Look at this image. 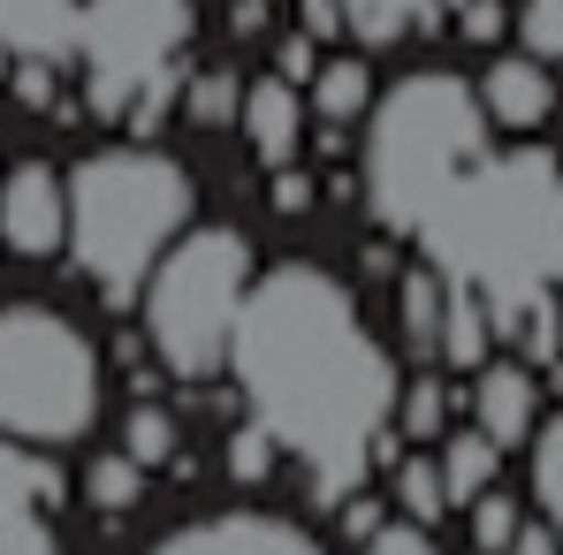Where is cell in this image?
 Returning a JSON list of instances; mask_svg holds the SVG:
<instances>
[{
  "label": "cell",
  "instance_id": "7402d4cb",
  "mask_svg": "<svg viewBox=\"0 0 563 555\" xmlns=\"http://www.w3.org/2000/svg\"><path fill=\"white\" fill-rule=\"evenodd\" d=\"M450 411H457V396H450L434 373H411V380L396 388L388 434H396V442H442V434H450Z\"/></svg>",
  "mask_w": 563,
  "mask_h": 555
},
{
  "label": "cell",
  "instance_id": "5bb4252c",
  "mask_svg": "<svg viewBox=\"0 0 563 555\" xmlns=\"http://www.w3.org/2000/svg\"><path fill=\"white\" fill-rule=\"evenodd\" d=\"M77 23H85V0H0V54H8V62L69 69Z\"/></svg>",
  "mask_w": 563,
  "mask_h": 555
},
{
  "label": "cell",
  "instance_id": "6da1fadb",
  "mask_svg": "<svg viewBox=\"0 0 563 555\" xmlns=\"http://www.w3.org/2000/svg\"><path fill=\"white\" fill-rule=\"evenodd\" d=\"M221 373L236 380L252 426L305 471V495L320 510L366 487L374 464H396L388 419H396L404 366L328 267L282 259L252 275Z\"/></svg>",
  "mask_w": 563,
  "mask_h": 555
},
{
  "label": "cell",
  "instance_id": "d6986e66",
  "mask_svg": "<svg viewBox=\"0 0 563 555\" xmlns=\"http://www.w3.org/2000/svg\"><path fill=\"white\" fill-rule=\"evenodd\" d=\"M305 85H312V114L335 122V130H351V122L374 107V69H366L358 54H328Z\"/></svg>",
  "mask_w": 563,
  "mask_h": 555
},
{
  "label": "cell",
  "instance_id": "4316f807",
  "mask_svg": "<svg viewBox=\"0 0 563 555\" xmlns=\"http://www.w3.org/2000/svg\"><path fill=\"white\" fill-rule=\"evenodd\" d=\"M510 38H518V54L563 69V0H518L510 8Z\"/></svg>",
  "mask_w": 563,
  "mask_h": 555
},
{
  "label": "cell",
  "instance_id": "e0dca14e",
  "mask_svg": "<svg viewBox=\"0 0 563 555\" xmlns=\"http://www.w3.org/2000/svg\"><path fill=\"white\" fill-rule=\"evenodd\" d=\"M297 8H328L358 46H396L404 31H434V0H297Z\"/></svg>",
  "mask_w": 563,
  "mask_h": 555
},
{
  "label": "cell",
  "instance_id": "2e32d148",
  "mask_svg": "<svg viewBox=\"0 0 563 555\" xmlns=\"http://www.w3.org/2000/svg\"><path fill=\"white\" fill-rule=\"evenodd\" d=\"M434 471H442L450 510H465V502H479V495L503 479V449H495L479 426H457V434H442V442H434Z\"/></svg>",
  "mask_w": 563,
  "mask_h": 555
},
{
  "label": "cell",
  "instance_id": "8fae6325",
  "mask_svg": "<svg viewBox=\"0 0 563 555\" xmlns=\"http://www.w3.org/2000/svg\"><path fill=\"white\" fill-rule=\"evenodd\" d=\"M472 99H479V114H487V130H510V137H533V130H549L556 122V69L549 62H533V54H495L479 77H472Z\"/></svg>",
  "mask_w": 563,
  "mask_h": 555
},
{
  "label": "cell",
  "instance_id": "f546056e",
  "mask_svg": "<svg viewBox=\"0 0 563 555\" xmlns=\"http://www.w3.org/2000/svg\"><path fill=\"white\" fill-rule=\"evenodd\" d=\"M457 31H465L472 46H503L510 38V0H465L457 8Z\"/></svg>",
  "mask_w": 563,
  "mask_h": 555
},
{
  "label": "cell",
  "instance_id": "ffe728a7",
  "mask_svg": "<svg viewBox=\"0 0 563 555\" xmlns=\"http://www.w3.org/2000/svg\"><path fill=\"white\" fill-rule=\"evenodd\" d=\"M388 510L411 518V525H442V518H450L434 449H396V464H388Z\"/></svg>",
  "mask_w": 563,
  "mask_h": 555
},
{
  "label": "cell",
  "instance_id": "e575fe53",
  "mask_svg": "<svg viewBox=\"0 0 563 555\" xmlns=\"http://www.w3.org/2000/svg\"><path fill=\"white\" fill-rule=\"evenodd\" d=\"M510 555H563V548L549 541V533H541V525H533V518H526V533L510 541Z\"/></svg>",
  "mask_w": 563,
  "mask_h": 555
},
{
  "label": "cell",
  "instance_id": "836d02e7",
  "mask_svg": "<svg viewBox=\"0 0 563 555\" xmlns=\"http://www.w3.org/2000/svg\"><path fill=\"white\" fill-rule=\"evenodd\" d=\"M229 31H236V38L267 31V0H236V8H229Z\"/></svg>",
  "mask_w": 563,
  "mask_h": 555
},
{
  "label": "cell",
  "instance_id": "ac0fdd59",
  "mask_svg": "<svg viewBox=\"0 0 563 555\" xmlns=\"http://www.w3.org/2000/svg\"><path fill=\"white\" fill-rule=\"evenodd\" d=\"M526 495H533L526 510H541L533 525L563 548V411H556V419H541L533 442H526Z\"/></svg>",
  "mask_w": 563,
  "mask_h": 555
},
{
  "label": "cell",
  "instance_id": "1f68e13d",
  "mask_svg": "<svg viewBox=\"0 0 563 555\" xmlns=\"http://www.w3.org/2000/svg\"><path fill=\"white\" fill-rule=\"evenodd\" d=\"M312 198H320V184L289 160V168H275V213H312Z\"/></svg>",
  "mask_w": 563,
  "mask_h": 555
},
{
  "label": "cell",
  "instance_id": "4fadbf2b",
  "mask_svg": "<svg viewBox=\"0 0 563 555\" xmlns=\"http://www.w3.org/2000/svg\"><path fill=\"white\" fill-rule=\"evenodd\" d=\"M236 137L252 153V168H289L305 153V92L289 77H252L244 99H236Z\"/></svg>",
  "mask_w": 563,
  "mask_h": 555
},
{
  "label": "cell",
  "instance_id": "44dd1931",
  "mask_svg": "<svg viewBox=\"0 0 563 555\" xmlns=\"http://www.w3.org/2000/svg\"><path fill=\"white\" fill-rule=\"evenodd\" d=\"M396 320H404V343H411V358H427V366H434V328H442V275H434L427 259L396 275Z\"/></svg>",
  "mask_w": 563,
  "mask_h": 555
},
{
  "label": "cell",
  "instance_id": "277c9868",
  "mask_svg": "<svg viewBox=\"0 0 563 555\" xmlns=\"http://www.w3.org/2000/svg\"><path fill=\"white\" fill-rule=\"evenodd\" d=\"M495 145L472 77L457 69H411L366 107V153H358V190L388 236H411L442 190L465 176L472 160Z\"/></svg>",
  "mask_w": 563,
  "mask_h": 555
},
{
  "label": "cell",
  "instance_id": "d590c367",
  "mask_svg": "<svg viewBox=\"0 0 563 555\" xmlns=\"http://www.w3.org/2000/svg\"><path fill=\"white\" fill-rule=\"evenodd\" d=\"M556 328H563V281H556Z\"/></svg>",
  "mask_w": 563,
  "mask_h": 555
},
{
  "label": "cell",
  "instance_id": "4dcf8cb0",
  "mask_svg": "<svg viewBox=\"0 0 563 555\" xmlns=\"http://www.w3.org/2000/svg\"><path fill=\"white\" fill-rule=\"evenodd\" d=\"M335 510H343V533H351V541H374L380 525H388V495H366V487H351Z\"/></svg>",
  "mask_w": 563,
  "mask_h": 555
},
{
  "label": "cell",
  "instance_id": "d6a6232c",
  "mask_svg": "<svg viewBox=\"0 0 563 555\" xmlns=\"http://www.w3.org/2000/svg\"><path fill=\"white\" fill-rule=\"evenodd\" d=\"M320 69V54H312V31H297V38H282V62H275V77H289V85H305Z\"/></svg>",
  "mask_w": 563,
  "mask_h": 555
},
{
  "label": "cell",
  "instance_id": "cb8c5ba5",
  "mask_svg": "<svg viewBox=\"0 0 563 555\" xmlns=\"http://www.w3.org/2000/svg\"><path fill=\"white\" fill-rule=\"evenodd\" d=\"M85 502H92L99 518L137 510V502H145V464H130L122 449H99V457L85 464Z\"/></svg>",
  "mask_w": 563,
  "mask_h": 555
},
{
  "label": "cell",
  "instance_id": "9c48e42d",
  "mask_svg": "<svg viewBox=\"0 0 563 555\" xmlns=\"http://www.w3.org/2000/svg\"><path fill=\"white\" fill-rule=\"evenodd\" d=\"M0 244L15 259H54L69 244V190H62V168L46 160H23L0 176Z\"/></svg>",
  "mask_w": 563,
  "mask_h": 555
},
{
  "label": "cell",
  "instance_id": "5b68a950",
  "mask_svg": "<svg viewBox=\"0 0 563 555\" xmlns=\"http://www.w3.org/2000/svg\"><path fill=\"white\" fill-rule=\"evenodd\" d=\"M244 289H252V244H244V229H221V221L198 229L190 221L184 236L153 259L145 289H137L153 358L176 380H221L236 312H244Z\"/></svg>",
  "mask_w": 563,
  "mask_h": 555
},
{
  "label": "cell",
  "instance_id": "7c38bea8",
  "mask_svg": "<svg viewBox=\"0 0 563 555\" xmlns=\"http://www.w3.org/2000/svg\"><path fill=\"white\" fill-rule=\"evenodd\" d=\"M472 426H479L503 457L526 449L533 426H541V373L526 366V358H487V366H472Z\"/></svg>",
  "mask_w": 563,
  "mask_h": 555
},
{
  "label": "cell",
  "instance_id": "f1b7e54d",
  "mask_svg": "<svg viewBox=\"0 0 563 555\" xmlns=\"http://www.w3.org/2000/svg\"><path fill=\"white\" fill-rule=\"evenodd\" d=\"M366 555H450L442 541H434V525H411V518H388L374 541H358Z\"/></svg>",
  "mask_w": 563,
  "mask_h": 555
},
{
  "label": "cell",
  "instance_id": "83f0119b",
  "mask_svg": "<svg viewBox=\"0 0 563 555\" xmlns=\"http://www.w3.org/2000/svg\"><path fill=\"white\" fill-rule=\"evenodd\" d=\"M275 464H282V449L260 426H236V434H229V479H236V487H260Z\"/></svg>",
  "mask_w": 563,
  "mask_h": 555
},
{
  "label": "cell",
  "instance_id": "484cf974",
  "mask_svg": "<svg viewBox=\"0 0 563 555\" xmlns=\"http://www.w3.org/2000/svg\"><path fill=\"white\" fill-rule=\"evenodd\" d=\"M236 99H244V77L236 69H198V77H184V122H198V130H236Z\"/></svg>",
  "mask_w": 563,
  "mask_h": 555
},
{
  "label": "cell",
  "instance_id": "d4e9b609",
  "mask_svg": "<svg viewBox=\"0 0 563 555\" xmlns=\"http://www.w3.org/2000/svg\"><path fill=\"white\" fill-rule=\"evenodd\" d=\"M465 518H472V555H510V541L526 533V495L487 487L479 502H465Z\"/></svg>",
  "mask_w": 563,
  "mask_h": 555
},
{
  "label": "cell",
  "instance_id": "3957f363",
  "mask_svg": "<svg viewBox=\"0 0 563 555\" xmlns=\"http://www.w3.org/2000/svg\"><path fill=\"white\" fill-rule=\"evenodd\" d=\"M69 267L92 281L107 312H130L153 259L176 244L198 213V184L176 153L161 145H99L69 176Z\"/></svg>",
  "mask_w": 563,
  "mask_h": 555
},
{
  "label": "cell",
  "instance_id": "ba28073f",
  "mask_svg": "<svg viewBox=\"0 0 563 555\" xmlns=\"http://www.w3.org/2000/svg\"><path fill=\"white\" fill-rule=\"evenodd\" d=\"M54 502H62V471L46 464V449L0 434V555H62Z\"/></svg>",
  "mask_w": 563,
  "mask_h": 555
},
{
  "label": "cell",
  "instance_id": "603a6c76",
  "mask_svg": "<svg viewBox=\"0 0 563 555\" xmlns=\"http://www.w3.org/2000/svg\"><path fill=\"white\" fill-rule=\"evenodd\" d=\"M122 457L145 464V471H161V464H184V426H176V411L168 403H130V419H122Z\"/></svg>",
  "mask_w": 563,
  "mask_h": 555
},
{
  "label": "cell",
  "instance_id": "8992f818",
  "mask_svg": "<svg viewBox=\"0 0 563 555\" xmlns=\"http://www.w3.org/2000/svg\"><path fill=\"white\" fill-rule=\"evenodd\" d=\"M99 343L54 304H0V434L69 449L99 426Z\"/></svg>",
  "mask_w": 563,
  "mask_h": 555
},
{
  "label": "cell",
  "instance_id": "52a82bcc",
  "mask_svg": "<svg viewBox=\"0 0 563 555\" xmlns=\"http://www.w3.org/2000/svg\"><path fill=\"white\" fill-rule=\"evenodd\" d=\"M190 0H85L77 23V77L99 122H130V107L161 85H184L176 62L190 46Z\"/></svg>",
  "mask_w": 563,
  "mask_h": 555
},
{
  "label": "cell",
  "instance_id": "7a4b0ae2",
  "mask_svg": "<svg viewBox=\"0 0 563 555\" xmlns=\"http://www.w3.org/2000/svg\"><path fill=\"white\" fill-rule=\"evenodd\" d=\"M411 244L427 252V267L442 281H465L487 297L495 343L526 335L541 312H556L563 281V160L541 145H510V153H479L457 184L442 190V206L411 229Z\"/></svg>",
  "mask_w": 563,
  "mask_h": 555
},
{
  "label": "cell",
  "instance_id": "30bf717a",
  "mask_svg": "<svg viewBox=\"0 0 563 555\" xmlns=\"http://www.w3.org/2000/svg\"><path fill=\"white\" fill-rule=\"evenodd\" d=\"M145 555H328L297 518L275 510H221V518H190L176 533H161Z\"/></svg>",
  "mask_w": 563,
  "mask_h": 555
},
{
  "label": "cell",
  "instance_id": "9a60e30c",
  "mask_svg": "<svg viewBox=\"0 0 563 555\" xmlns=\"http://www.w3.org/2000/svg\"><path fill=\"white\" fill-rule=\"evenodd\" d=\"M434 358L442 366H487L495 358V320H487V297L465 289V281H442V328H434Z\"/></svg>",
  "mask_w": 563,
  "mask_h": 555
}]
</instances>
